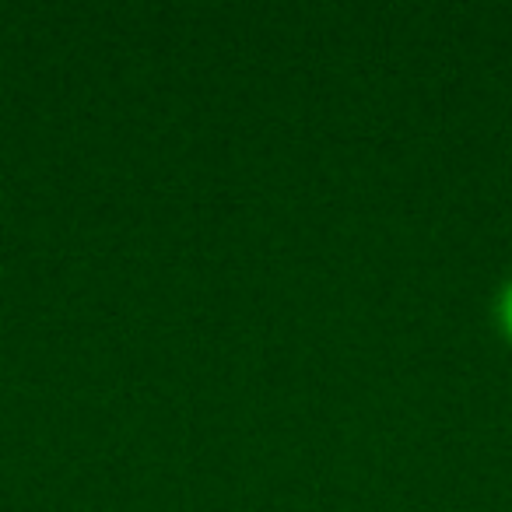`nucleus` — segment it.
Wrapping results in <instances>:
<instances>
[{"label":"nucleus","mask_w":512,"mask_h":512,"mask_svg":"<svg viewBox=\"0 0 512 512\" xmlns=\"http://www.w3.org/2000/svg\"><path fill=\"white\" fill-rule=\"evenodd\" d=\"M495 323L502 330V337L512 344V278L498 288V299H495Z\"/></svg>","instance_id":"nucleus-1"}]
</instances>
